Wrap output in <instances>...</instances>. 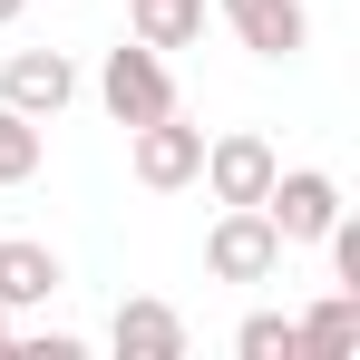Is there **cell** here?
Masks as SVG:
<instances>
[{"label":"cell","mask_w":360,"mask_h":360,"mask_svg":"<svg viewBox=\"0 0 360 360\" xmlns=\"http://www.w3.org/2000/svg\"><path fill=\"white\" fill-rule=\"evenodd\" d=\"M98 98H108V117L117 127H146L176 108V68H166V49H146V39H117L108 59H98Z\"/></svg>","instance_id":"6da1fadb"},{"label":"cell","mask_w":360,"mask_h":360,"mask_svg":"<svg viewBox=\"0 0 360 360\" xmlns=\"http://www.w3.org/2000/svg\"><path fill=\"white\" fill-rule=\"evenodd\" d=\"M283 253H292V243L273 234V214H263V205H224V214H214V234H205V273H214V283H273V273H283Z\"/></svg>","instance_id":"7a4b0ae2"},{"label":"cell","mask_w":360,"mask_h":360,"mask_svg":"<svg viewBox=\"0 0 360 360\" xmlns=\"http://www.w3.org/2000/svg\"><path fill=\"white\" fill-rule=\"evenodd\" d=\"M127 166H136L146 195H176V185H195V166H205V127H185L176 108L146 117V127H127Z\"/></svg>","instance_id":"3957f363"},{"label":"cell","mask_w":360,"mask_h":360,"mask_svg":"<svg viewBox=\"0 0 360 360\" xmlns=\"http://www.w3.org/2000/svg\"><path fill=\"white\" fill-rule=\"evenodd\" d=\"M195 176L214 185V205H263L273 176H283V156H273L253 127H224V136H205V166H195Z\"/></svg>","instance_id":"277c9868"},{"label":"cell","mask_w":360,"mask_h":360,"mask_svg":"<svg viewBox=\"0 0 360 360\" xmlns=\"http://www.w3.org/2000/svg\"><path fill=\"white\" fill-rule=\"evenodd\" d=\"M263 214H273V234H283V243H321V234H331V214H341V176L292 166V176H273Z\"/></svg>","instance_id":"5b68a950"},{"label":"cell","mask_w":360,"mask_h":360,"mask_svg":"<svg viewBox=\"0 0 360 360\" xmlns=\"http://www.w3.org/2000/svg\"><path fill=\"white\" fill-rule=\"evenodd\" d=\"M0 98L20 108V117H59L68 98H78V68H68V49H10V68H0Z\"/></svg>","instance_id":"8992f818"},{"label":"cell","mask_w":360,"mask_h":360,"mask_svg":"<svg viewBox=\"0 0 360 360\" xmlns=\"http://www.w3.org/2000/svg\"><path fill=\"white\" fill-rule=\"evenodd\" d=\"M224 20H234V39L253 59H302L311 49V10L302 0H214Z\"/></svg>","instance_id":"52a82bcc"},{"label":"cell","mask_w":360,"mask_h":360,"mask_svg":"<svg viewBox=\"0 0 360 360\" xmlns=\"http://www.w3.org/2000/svg\"><path fill=\"white\" fill-rule=\"evenodd\" d=\"M108 351H117V360H185V311H176V302H117Z\"/></svg>","instance_id":"ba28073f"},{"label":"cell","mask_w":360,"mask_h":360,"mask_svg":"<svg viewBox=\"0 0 360 360\" xmlns=\"http://www.w3.org/2000/svg\"><path fill=\"white\" fill-rule=\"evenodd\" d=\"M59 283H68V273H59V253H49L39 234H10V243H0V302H10V311L49 302Z\"/></svg>","instance_id":"9c48e42d"},{"label":"cell","mask_w":360,"mask_h":360,"mask_svg":"<svg viewBox=\"0 0 360 360\" xmlns=\"http://www.w3.org/2000/svg\"><path fill=\"white\" fill-rule=\"evenodd\" d=\"M292 331H302V351H311V360H351V351H360V292H341V283H331V292L311 302Z\"/></svg>","instance_id":"30bf717a"},{"label":"cell","mask_w":360,"mask_h":360,"mask_svg":"<svg viewBox=\"0 0 360 360\" xmlns=\"http://www.w3.org/2000/svg\"><path fill=\"white\" fill-rule=\"evenodd\" d=\"M127 39H146V49H195V39H205V0H127Z\"/></svg>","instance_id":"8fae6325"},{"label":"cell","mask_w":360,"mask_h":360,"mask_svg":"<svg viewBox=\"0 0 360 360\" xmlns=\"http://www.w3.org/2000/svg\"><path fill=\"white\" fill-rule=\"evenodd\" d=\"M30 176H39V117H20L0 98V185H30Z\"/></svg>","instance_id":"7c38bea8"},{"label":"cell","mask_w":360,"mask_h":360,"mask_svg":"<svg viewBox=\"0 0 360 360\" xmlns=\"http://www.w3.org/2000/svg\"><path fill=\"white\" fill-rule=\"evenodd\" d=\"M234 351L243 360H302V331H292V311H253L234 331Z\"/></svg>","instance_id":"4fadbf2b"},{"label":"cell","mask_w":360,"mask_h":360,"mask_svg":"<svg viewBox=\"0 0 360 360\" xmlns=\"http://www.w3.org/2000/svg\"><path fill=\"white\" fill-rule=\"evenodd\" d=\"M10 341H20V311H10V302H0V351H10Z\"/></svg>","instance_id":"5bb4252c"},{"label":"cell","mask_w":360,"mask_h":360,"mask_svg":"<svg viewBox=\"0 0 360 360\" xmlns=\"http://www.w3.org/2000/svg\"><path fill=\"white\" fill-rule=\"evenodd\" d=\"M10 20H20V0H0V30H10Z\"/></svg>","instance_id":"9a60e30c"}]
</instances>
